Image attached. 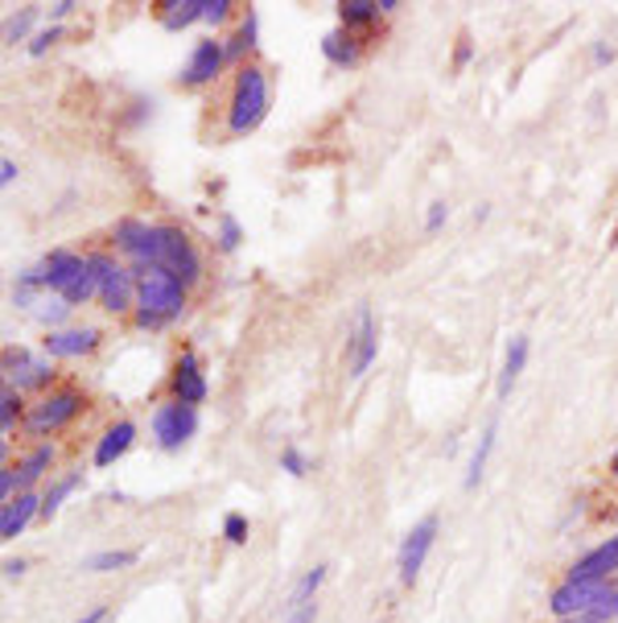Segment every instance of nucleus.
<instances>
[{
	"instance_id": "obj_46",
	"label": "nucleus",
	"mask_w": 618,
	"mask_h": 623,
	"mask_svg": "<svg viewBox=\"0 0 618 623\" xmlns=\"http://www.w3.org/2000/svg\"><path fill=\"white\" fill-rule=\"evenodd\" d=\"M25 570H30V561H25V558H9V561H4V578H21Z\"/></svg>"
},
{
	"instance_id": "obj_11",
	"label": "nucleus",
	"mask_w": 618,
	"mask_h": 623,
	"mask_svg": "<svg viewBox=\"0 0 618 623\" xmlns=\"http://www.w3.org/2000/svg\"><path fill=\"white\" fill-rule=\"evenodd\" d=\"M99 344H104V330L99 327H62L46 330L42 351H46V359H83L92 356Z\"/></svg>"
},
{
	"instance_id": "obj_7",
	"label": "nucleus",
	"mask_w": 618,
	"mask_h": 623,
	"mask_svg": "<svg viewBox=\"0 0 618 623\" xmlns=\"http://www.w3.org/2000/svg\"><path fill=\"white\" fill-rule=\"evenodd\" d=\"M437 529H441V520L437 516H420L413 529L404 532L401 541V558H396V570H401V582L404 587H413L420 578V570H425V561H429V549L433 541H437Z\"/></svg>"
},
{
	"instance_id": "obj_4",
	"label": "nucleus",
	"mask_w": 618,
	"mask_h": 623,
	"mask_svg": "<svg viewBox=\"0 0 618 623\" xmlns=\"http://www.w3.org/2000/svg\"><path fill=\"white\" fill-rule=\"evenodd\" d=\"M87 265H92L95 281H99V306L104 310L116 314V318L137 310V268L120 265L111 252H92Z\"/></svg>"
},
{
	"instance_id": "obj_45",
	"label": "nucleus",
	"mask_w": 618,
	"mask_h": 623,
	"mask_svg": "<svg viewBox=\"0 0 618 623\" xmlns=\"http://www.w3.org/2000/svg\"><path fill=\"white\" fill-rule=\"evenodd\" d=\"M108 620V603H99V608H92V611H83L75 623H104Z\"/></svg>"
},
{
	"instance_id": "obj_47",
	"label": "nucleus",
	"mask_w": 618,
	"mask_h": 623,
	"mask_svg": "<svg viewBox=\"0 0 618 623\" xmlns=\"http://www.w3.org/2000/svg\"><path fill=\"white\" fill-rule=\"evenodd\" d=\"M556 623H589L586 615H573V620H556Z\"/></svg>"
},
{
	"instance_id": "obj_48",
	"label": "nucleus",
	"mask_w": 618,
	"mask_h": 623,
	"mask_svg": "<svg viewBox=\"0 0 618 623\" xmlns=\"http://www.w3.org/2000/svg\"><path fill=\"white\" fill-rule=\"evenodd\" d=\"M610 475L618 479V451H615V458H610Z\"/></svg>"
},
{
	"instance_id": "obj_10",
	"label": "nucleus",
	"mask_w": 618,
	"mask_h": 623,
	"mask_svg": "<svg viewBox=\"0 0 618 623\" xmlns=\"http://www.w3.org/2000/svg\"><path fill=\"white\" fill-rule=\"evenodd\" d=\"M375 356H380V327H375L371 310H359L355 335L347 339V376H351V380H363L367 368L375 363Z\"/></svg>"
},
{
	"instance_id": "obj_30",
	"label": "nucleus",
	"mask_w": 618,
	"mask_h": 623,
	"mask_svg": "<svg viewBox=\"0 0 618 623\" xmlns=\"http://www.w3.org/2000/svg\"><path fill=\"white\" fill-rule=\"evenodd\" d=\"M21 413H25L21 392H17L13 384H4V389H0V430H4V434H13V425L21 421Z\"/></svg>"
},
{
	"instance_id": "obj_20",
	"label": "nucleus",
	"mask_w": 618,
	"mask_h": 623,
	"mask_svg": "<svg viewBox=\"0 0 618 623\" xmlns=\"http://www.w3.org/2000/svg\"><path fill=\"white\" fill-rule=\"evenodd\" d=\"M524 363H528V335H511L508 351H503V368H499V384H494V397H499V401L511 397L515 380L524 372Z\"/></svg>"
},
{
	"instance_id": "obj_24",
	"label": "nucleus",
	"mask_w": 618,
	"mask_h": 623,
	"mask_svg": "<svg viewBox=\"0 0 618 623\" xmlns=\"http://www.w3.org/2000/svg\"><path fill=\"white\" fill-rule=\"evenodd\" d=\"M137 558H140V549H104V553L83 558V570H87V574H116V570L137 566Z\"/></svg>"
},
{
	"instance_id": "obj_8",
	"label": "nucleus",
	"mask_w": 618,
	"mask_h": 623,
	"mask_svg": "<svg viewBox=\"0 0 618 623\" xmlns=\"http://www.w3.org/2000/svg\"><path fill=\"white\" fill-rule=\"evenodd\" d=\"M223 66H227V42L202 38V42H194V50H190V59H185L178 83L190 87V92H194V87H206V83H215V78L223 75Z\"/></svg>"
},
{
	"instance_id": "obj_26",
	"label": "nucleus",
	"mask_w": 618,
	"mask_h": 623,
	"mask_svg": "<svg viewBox=\"0 0 618 623\" xmlns=\"http://www.w3.org/2000/svg\"><path fill=\"white\" fill-rule=\"evenodd\" d=\"M78 487H83V471H71V475L54 479V484L46 487V496H42V520H54L62 508V499L71 496V492H78Z\"/></svg>"
},
{
	"instance_id": "obj_22",
	"label": "nucleus",
	"mask_w": 618,
	"mask_h": 623,
	"mask_svg": "<svg viewBox=\"0 0 618 623\" xmlns=\"http://www.w3.org/2000/svg\"><path fill=\"white\" fill-rule=\"evenodd\" d=\"M256 33H260V17H256V9H247L239 17V25H235V33L227 38V63H239L244 54L256 50Z\"/></svg>"
},
{
	"instance_id": "obj_18",
	"label": "nucleus",
	"mask_w": 618,
	"mask_h": 623,
	"mask_svg": "<svg viewBox=\"0 0 618 623\" xmlns=\"http://www.w3.org/2000/svg\"><path fill=\"white\" fill-rule=\"evenodd\" d=\"M132 442H137V421H116V425H108L104 430V437L95 442V454H92V463L95 467H111L116 458H124V454L132 451Z\"/></svg>"
},
{
	"instance_id": "obj_38",
	"label": "nucleus",
	"mask_w": 618,
	"mask_h": 623,
	"mask_svg": "<svg viewBox=\"0 0 618 623\" xmlns=\"http://www.w3.org/2000/svg\"><path fill=\"white\" fill-rule=\"evenodd\" d=\"M232 0H206V25H223V21H232Z\"/></svg>"
},
{
	"instance_id": "obj_35",
	"label": "nucleus",
	"mask_w": 618,
	"mask_h": 623,
	"mask_svg": "<svg viewBox=\"0 0 618 623\" xmlns=\"http://www.w3.org/2000/svg\"><path fill=\"white\" fill-rule=\"evenodd\" d=\"M58 38H62V25H46V30H38V33H33V38H30V46H25V50H30L33 59H42V54H46L50 46H58Z\"/></svg>"
},
{
	"instance_id": "obj_1",
	"label": "nucleus",
	"mask_w": 618,
	"mask_h": 623,
	"mask_svg": "<svg viewBox=\"0 0 618 623\" xmlns=\"http://www.w3.org/2000/svg\"><path fill=\"white\" fill-rule=\"evenodd\" d=\"M111 240L116 249L128 256V265L137 273H149V268H166L182 281L185 289L202 277V256L199 249L190 244V235L173 223H145V219H120L111 228Z\"/></svg>"
},
{
	"instance_id": "obj_29",
	"label": "nucleus",
	"mask_w": 618,
	"mask_h": 623,
	"mask_svg": "<svg viewBox=\"0 0 618 623\" xmlns=\"http://www.w3.org/2000/svg\"><path fill=\"white\" fill-rule=\"evenodd\" d=\"M586 620H589V623H610V620H618V582H606L603 594L594 599V608L586 611Z\"/></svg>"
},
{
	"instance_id": "obj_32",
	"label": "nucleus",
	"mask_w": 618,
	"mask_h": 623,
	"mask_svg": "<svg viewBox=\"0 0 618 623\" xmlns=\"http://www.w3.org/2000/svg\"><path fill=\"white\" fill-rule=\"evenodd\" d=\"M33 21H38V9H21V13H13L9 21H4V42H9V46L25 42L33 30Z\"/></svg>"
},
{
	"instance_id": "obj_36",
	"label": "nucleus",
	"mask_w": 618,
	"mask_h": 623,
	"mask_svg": "<svg viewBox=\"0 0 618 623\" xmlns=\"http://www.w3.org/2000/svg\"><path fill=\"white\" fill-rule=\"evenodd\" d=\"M223 537H227L232 546H244V541H247V516L244 513L223 516Z\"/></svg>"
},
{
	"instance_id": "obj_9",
	"label": "nucleus",
	"mask_w": 618,
	"mask_h": 623,
	"mask_svg": "<svg viewBox=\"0 0 618 623\" xmlns=\"http://www.w3.org/2000/svg\"><path fill=\"white\" fill-rule=\"evenodd\" d=\"M4 376L17 392H33L46 389L54 380V363L50 359H33L25 347H4Z\"/></svg>"
},
{
	"instance_id": "obj_39",
	"label": "nucleus",
	"mask_w": 618,
	"mask_h": 623,
	"mask_svg": "<svg viewBox=\"0 0 618 623\" xmlns=\"http://www.w3.org/2000/svg\"><path fill=\"white\" fill-rule=\"evenodd\" d=\"M17 492H21V487H17V467H9V463H4V467H0V496L13 499Z\"/></svg>"
},
{
	"instance_id": "obj_23",
	"label": "nucleus",
	"mask_w": 618,
	"mask_h": 623,
	"mask_svg": "<svg viewBox=\"0 0 618 623\" xmlns=\"http://www.w3.org/2000/svg\"><path fill=\"white\" fill-rule=\"evenodd\" d=\"M326 574H330V566H322V561H318L313 570H306V574L297 578L294 591H289V599H285V611L306 608V603H318V591H322Z\"/></svg>"
},
{
	"instance_id": "obj_37",
	"label": "nucleus",
	"mask_w": 618,
	"mask_h": 623,
	"mask_svg": "<svg viewBox=\"0 0 618 623\" xmlns=\"http://www.w3.org/2000/svg\"><path fill=\"white\" fill-rule=\"evenodd\" d=\"M446 219H449V207H446V199H433L429 203V211H425V232H441L446 228Z\"/></svg>"
},
{
	"instance_id": "obj_13",
	"label": "nucleus",
	"mask_w": 618,
	"mask_h": 623,
	"mask_svg": "<svg viewBox=\"0 0 618 623\" xmlns=\"http://www.w3.org/2000/svg\"><path fill=\"white\" fill-rule=\"evenodd\" d=\"M170 392L173 401H182V405H194L199 409L206 401V376H202V363L194 351H182L178 363H173V376H170Z\"/></svg>"
},
{
	"instance_id": "obj_42",
	"label": "nucleus",
	"mask_w": 618,
	"mask_h": 623,
	"mask_svg": "<svg viewBox=\"0 0 618 623\" xmlns=\"http://www.w3.org/2000/svg\"><path fill=\"white\" fill-rule=\"evenodd\" d=\"M78 4L75 0H54V4H50V25H58V21H66V17L75 13Z\"/></svg>"
},
{
	"instance_id": "obj_15",
	"label": "nucleus",
	"mask_w": 618,
	"mask_h": 623,
	"mask_svg": "<svg viewBox=\"0 0 618 623\" xmlns=\"http://www.w3.org/2000/svg\"><path fill=\"white\" fill-rule=\"evenodd\" d=\"M38 516H42V496L17 492L13 499H4V508H0V541H17Z\"/></svg>"
},
{
	"instance_id": "obj_28",
	"label": "nucleus",
	"mask_w": 618,
	"mask_h": 623,
	"mask_svg": "<svg viewBox=\"0 0 618 623\" xmlns=\"http://www.w3.org/2000/svg\"><path fill=\"white\" fill-rule=\"evenodd\" d=\"M58 297L62 302H71V310H75V306H92V302H99V281H95L92 265L83 268V273H78V277L71 281Z\"/></svg>"
},
{
	"instance_id": "obj_27",
	"label": "nucleus",
	"mask_w": 618,
	"mask_h": 623,
	"mask_svg": "<svg viewBox=\"0 0 618 623\" xmlns=\"http://www.w3.org/2000/svg\"><path fill=\"white\" fill-rule=\"evenodd\" d=\"M380 0H342L339 4V21L342 30H359V25H371V21H380Z\"/></svg>"
},
{
	"instance_id": "obj_31",
	"label": "nucleus",
	"mask_w": 618,
	"mask_h": 623,
	"mask_svg": "<svg viewBox=\"0 0 618 623\" xmlns=\"http://www.w3.org/2000/svg\"><path fill=\"white\" fill-rule=\"evenodd\" d=\"M33 314H38V323H42L46 330H62L66 314H71V302H62V297H42Z\"/></svg>"
},
{
	"instance_id": "obj_44",
	"label": "nucleus",
	"mask_w": 618,
	"mask_h": 623,
	"mask_svg": "<svg viewBox=\"0 0 618 623\" xmlns=\"http://www.w3.org/2000/svg\"><path fill=\"white\" fill-rule=\"evenodd\" d=\"M17 173H21V170H17V161H13V157H4V161H0V187H13Z\"/></svg>"
},
{
	"instance_id": "obj_33",
	"label": "nucleus",
	"mask_w": 618,
	"mask_h": 623,
	"mask_svg": "<svg viewBox=\"0 0 618 623\" xmlns=\"http://www.w3.org/2000/svg\"><path fill=\"white\" fill-rule=\"evenodd\" d=\"M219 252H235L239 249V240H244V228H239V219L235 215H219Z\"/></svg>"
},
{
	"instance_id": "obj_40",
	"label": "nucleus",
	"mask_w": 618,
	"mask_h": 623,
	"mask_svg": "<svg viewBox=\"0 0 618 623\" xmlns=\"http://www.w3.org/2000/svg\"><path fill=\"white\" fill-rule=\"evenodd\" d=\"M318 620V603H306V608L285 611V623H313Z\"/></svg>"
},
{
	"instance_id": "obj_5",
	"label": "nucleus",
	"mask_w": 618,
	"mask_h": 623,
	"mask_svg": "<svg viewBox=\"0 0 618 623\" xmlns=\"http://www.w3.org/2000/svg\"><path fill=\"white\" fill-rule=\"evenodd\" d=\"M83 405H87V397L78 389H50L38 397V405H30V413H25V434L30 437H50V434H58V430H66L71 421L83 413Z\"/></svg>"
},
{
	"instance_id": "obj_17",
	"label": "nucleus",
	"mask_w": 618,
	"mask_h": 623,
	"mask_svg": "<svg viewBox=\"0 0 618 623\" xmlns=\"http://www.w3.org/2000/svg\"><path fill=\"white\" fill-rule=\"evenodd\" d=\"M322 59L334 71H355L359 63H363V42H359V33L355 30H330L322 38Z\"/></svg>"
},
{
	"instance_id": "obj_2",
	"label": "nucleus",
	"mask_w": 618,
	"mask_h": 623,
	"mask_svg": "<svg viewBox=\"0 0 618 623\" xmlns=\"http://www.w3.org/2000/svg\"><path fill=\"white\" fill-rule=\"evenodd\" d=\"M273 104V87H268V71L260 63H239L232 83V99H227V137L244 140L256 133L268 116Z\"/></svg>"
},
{
	"instance_id": "obj_25",
	"label": "nucleus",
	"mask_w": 618,
	"mask_h": 623,
	"mask_svg": "<svg viewBox=\"0 0 618 623\" xmlns=\"http://www.w3.org/2000/svg\"><path fill=\"white\" fill-rule=\"evenodd\" d=\"M494 437H499V425H487L479 434V446H475V454H470V467H466V487H479L482 475H487V463H491V451H494Z\"/></svg>"
},
{
	"instance_id": "obj_43",
	"label": "nucleus",
	"mask_w": 618,
	"mask_h": 623,
	"mask_svg": "<svg viewBox=\"0 0 618 623\" xmlns=\"http://www.w3.org/2000/svg\"><path fill=\"white\" fill-rule=\"evenodd\" d=\"M615 63V46L610 42H594V66H606Z\"/></svg>"
},
{
	"instance_id": "obj_41",
	"label": "nucleus",
	"mask_w": 618,
	"mask_h": 623,
	"mask_svg": "<svg viewBox=\"0 0 618 623\" xmlns=\"http://www.w3.org/2000/svg\"><path fill=\"white\" fill-rule=\"evenodd\" d=\"M470 54H475V46H470V33H462V38H458V50H454V71H462V66L470 63Z\"/></svg>"
},
{
	"instance_id": "obj_21",
	"label": "nucleus",
	"mask_w": 618,
	"mask_h": 623,
	"mask_svg": "<svg viewBox=\"0 0 618 623\" xmlns=\"http://www.w3.org/2000/svg\"><path fill=\"white\" fill-rule=\"evenodd\" d=\"M157 17L170 33H182L194 21H206V0H166V4H157Z\"/></svg>"
},
{
	"instance_id": "obj_3",
	"label": "nucleus",
	"mask_w": 618,
	"mask_h": 623,
	"mask_svg": "<svg viewBox=\"0 0 618 623\" xmlns=\"http://www.w3.org/2000/svg\"><path fill=\"white\" fill-rule=\"evenodd\" d=\"M185 310V285L166 268H149L137 273V327L161 330Z\"/></svg>"
},
{
	"instance_id": "obj_12",
	"label": "nucleus",
	"mask_w": 618,
	"mask_h": 623,
	"mask_svg": "<svg viewBox=\"0 0 618 623\" xmlns=\"http://www.w3.org/2000/svg\"><path fill=\"white\" fill-rule=\"evenodd\" d=\"M606 582H561L553 594H548V611H553V620H573V615H586L594 608V599L603 594Z\"/></svg>"
},
{
	"instance_id": "obj_19",
	"label": "nucleus",
	"mask_w": 618,
	"mask_h": 623,
	"mask_svg": "<svg viewBox=\"0 0 618 623\" xmlns=\"http://www.w3.org/2000/svg\"><path fill=\"white\" fill-rule=\"evenodd\" d=\"M54 458H58L54 442H38V446L17 463V487H21V492H33V484H42L46 471L54 467Z\"/></svg>"
},
{
	"instance_id": "obj_14",
	"label": "nucleus",
	"mask_w": 618,
	"mask_h": 623,
	"mask_svg": "<svg viewBox=\"0 0 618 623\" xmlns=\"http://www.w3.org/2000/svg\"><path fill=\"white\" fill-rule=\"evenodd\" d=\"M618 570V537H610V541H603V546H594L589 553H582V558L569 566V582H610V574Z\"/></svg>"
},
{
	"instance_id": "obj_16",
	"label": "nucleus",
	"mask_w": 618,
	"mask_h": 623,
	"mask_svg": "<svg viewBox=\"0 0 618 623\" xmlns=\"http://www.w3.org/2000/svg\"><path fill=\"white\" fill-rule=\"evenodd\" d=\"M38 265H42V277H46V294L58 297L62 289L87 268V256H78V252H71V249H54V252H46Z\"/></svg>"
},
{
	"instance_id": "obj_34",
	"label": "nucleus",
	"mask_w": 618,
	"mask_h": 623,
	"mask_svg": "<svg viewBox=\"0 0 618 623\" xmlns=\"http://www.w3.org/2000/svg\"><path fill=\"white\" fill-rule=\"evenodd\" d=\"M280 471H285V475H294V479H306V475H309V458L297 451V446H285V451H280Z\"/></svg>"
},
{
	"instance_id": "obj_6",
	"label": "nucleus",
	"mask_w": 618,
	"mask_h": 623,
	"mask_svg": "<svg viewBox=\"0 0 618 623\" xmlns=\"http://www.w3.org/2000/svg\"><path fill=\"white\" fill-rule=\"evenodd\" d=\"M149 430H153V437H157V446H161V451H182L185 442L199 434V409L182 405V401H166V405L153 409Z\"/></svg>"
}]
</instances>
